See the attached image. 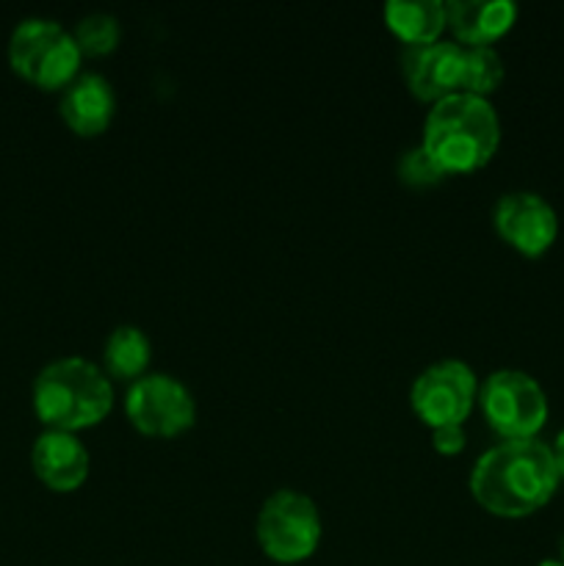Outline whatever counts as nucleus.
<instances>
[{
	"label": "nucleus",
	"mask_w": 564,
	"mask_h": 566,
	"mask_svg": "<svg viewBox=\"0 0 564 566\" xmlns=\"http://www.w3.org/2000/svg\"><path fill=\"white\" fill-rule=\"evenodd\" d=\"M558 481L551 446L540 437L501 440L476 459L470 470V495L484 512L518 520L547 506Z\"/></svg>",
	"instance_id": "obj_1"
},
{
	"label": "nucleus",
	"mask_w": 564,
	"mask_h": 566,
	"mask_svg": "<svg viewBox=\"0 0 564 566\" xmlns=\"http://www.w3.org/2000/svg\"><path fill=\"white\" fill-rule=\"evenodd\" d=\"M420 144L446 175L484 169L501 147V119L495 105L468 92L437 99L424 119Z\"/></svg>",
	"instance_id": "obj_2"
},
{
	"label": "nucleus",
	"mask_w": 564,
	"mask_h": 566,
	"mask_svg": "<svg viewBox=\"0 0 564 566\" xmlns=\"http://www.w3.org/2000/svg\"><path fill=\"white\" fill-rule=\"evenodd\" d=\"M31 401L44 429L77 434L108 418L114 407V387L92 359L61 357L39 370L31 387Z\"/></svg>",
	"instance_id": "obj_3"
},
{
	"label": "nucleus",
	"mask_w": 564,
	"mask_h": 566,
	"mask_svg": "<svg viewBox=\"0 0 564 566\" xmlns=\"http://www.w3.org/2000/svg\"><path fill=\"white\" fill-rule=\"evenodd\" d=\"M81 50L72 31L50 17H25L9 39L11 70L39 88H66L81 75Z\"/></svg>",
	"instance_id": "obj_4"
},
{
	"label": "nucleus",
	"mask_w": 564,
	"mask_h": 566,
	"mask_svg": "<svg viewBox=\"0 0 564 566\" xmlns=\"http://www.w3.org/2000/svg\"><path fill=\"white\" fill-rule=\"evenodd\" d=\"M254 536L265 558L276 564H302L318 551L324 523L310 495L299 490L271 492L258 512Z\"/></svg>",
	"instance_id": "obj_5"
},
{
	"label": "nucleus",
	"mask_w": 564,
	"mask_h": 566,
	"mask_svg": "<svg viewBox=\"0 0 564 566\" xmlns=\"http://www.w3.org/2000/svg\"><path fill=\"white\" fill-rule=\"evenodd\" d=\"M479 407L501 440H534L547 423V396L525 370H492L479 385Z\"/></svg>",
	"instance_id": "obj_6"
},
{
	"label": "nucleus",
	"mask_w": 564,
	"mask_h": 566,
	"mask_svg": "<svg viewBox=\"0 0 564 566\" xmlns=\"http://www.w3.org/2000/svg\"><path fill=\"white\" fill-rule=\"evenodd\" d=\"M479 403V376L462 359H440L420 370L409 390V407L429 429L462 426Z\"/></svg>",
	"instance_id": "obj_7"
},
{
	"label": "nucleus",
	"mask_w": 564,
	"mask_h": 566,
	"mask_svg": "<svg viewBox=\"0 0 564 566\" xmlns=\"http://www.w3.org/2000/svg\"><path fill=\"white\" fill-rule=\"evenodd\" d=\"M125 415L142 434L169 440L191 429L197 420V401L177 376L144 374L127 385Z\"/></svg>",
	"instance_id": "obj_8"
},
{
	"label": "nucleus",
	"mask_w": 564,
	"mask_h": 566,
	"mask_svg": "<svg viewBox=\"0 0 564 566\" xmlns=\"http://www.w3.org/2000/svg\"><path fill=\"white\" fill-rule=\"evenodd\" d=\"M492 227L498 238L509 243L514 252L525 258H540L556 243L558 216L542 193L509 191L495 202Z\"/></svg>",
	"instance_id": "obj_9"
},
{
	"label": "nucleus",
	"mask_w": 564,
	"mask_h": 566,
	"mask_svg": "<svg viewBox=\"0 0 564 566\" xmlns=\"http://www.w3.org/2000/svg\"><path fill=\"white\" fill-rule=\"evenodd\" d=\"M401 75L409 92L424 103L462 92L464 48L453 39H437L429 44H404Z\"/></svg>",
	"instance_id": "obj_10"
},
{
	"label": "nucleus",
	"mask_w": 564,
	"mask_h": 566,
	"mask_svg": "<svg viewBox=\"0 0 564 566\" xmlns=\"http://www.w3.org/2000/svg\"><path fill=\"white\" fill-rule=\"evenodd\" d=\"M31 468L48 490L75 492L86 484L92 459H88L86 446L77 440V434L44 429L33 440Z\"/></svg>",
	"instance_id": "obj_11"
},
{
	"label": "nucleus",
	"mask_w": 564,
	"mask_h": 566,
	"mask_svg": "<svg viewBox=\"0 0 564 566\" xmlns=\"http://www.w3.org/2000/svg\"><path fill=\"white\" fill-rule=\"evenodd\" d=\"M61 119L77 136H100L116 114V94L100 72H81L61 94Z\"/></svg>",
	"instance_id": "obj_12"
},
{
	"label": "nucleus",
	"mask_w": 564,
	"mask_h": 566,
	"mask_svg": "<svg viewBox=\"0 0 564 566\" xmlns=\"http://www.w3.org/2000/svg\"><path fill=\"white\" fill-rule=\"evenodd\" d=\"M518 20V6L512 0H451L446 3V28L453 42L464 48L498 42L512 31Z\"/></svg>",
	"instance_id": "obj_13"
},
{
	"label": "nucleus",
	"mask_w": 564,
	"mask_h": 566,
	"mask_svg": "<svg viewBox=\"0 0 564 566\" xmlns=\"http://www.w3.org/2000/svg\"><path fill=\"white\" fill-rule=\"evenodd\" d=\"M385 25L404 44H429L446 31V3L440 0H387Z\"/></svg>",
	"instance_id": "obj_14"
},
{
	"label": "nucleus",
	"mask_w": 564,
	"mask_h": 566,
	"mask_svg": "<svg viewBox=\"0 0 564 566\" xmlns=\"http://www.w3.org/2000/svg\"><path fill=\"white\" fill-rule=\"evenodd\" d=\"M149 359H153V343L147 332L133 324L116 326L103 346V365L114 379H142L149 368Z\"/></svg>",
	"instance_id": "obj_15"
},
{
	"label": "nucleus",
	"mask_w": 564,
	"mask_h": 566,
	"mask_svg": "<svg viewBox=\"0 0 564 566\" xmlns=\"http://www.w3.org/2000/svg\"><path fill=\"white\" fill-rule=\"evenodd\" d=\"M503 75H506V66H503V59L498 55L495 48H490V44L464 48L462 92L490 99V94L501 86Z\"/></svg>",
	"instance_id": "obj_16"
},
{
	"label": "nucleus",
	"mask_w": 564,
	"mask_h": 566,
	"mask_svg": "<svg viewBox=\"0 0 564 566\" xmlns=\"http://www.w3.org/2000/svg\"><path fill=\"white\" fill-rule=\"evenodd\" d=\"M72 39H75L81 55L97 59V55L114 53L122 39V25L108 11H94V14L77 20V25L72 28Z\"/></svg>",
	"instance_id": "obj_17"
},
{
	"label": "nucleus",
	"mask_w": 564,
	"mask_h": 566,
	"mask_svg": "<svg viewBox=\"0 0 564 566\" xmlns=\"http://www.w3.org/2000/svg\"><path fill=\"white\" fill-rule=\"evenodd\" d=\"M396 171H398V180L409 188H429V186H437V182H442L448 177L446 171L437 166V160L426 153L424 144L404 149L401 158H398V164H396Z\"/></svg>",
	"instance_id": "obj_18"
},
{
	"label": "nucleus",
	"mask_w": 564,
	"mask_h": 566,
	"mask_svg": "<svg viewBox=\"0 0 564 566\" xmlns=\"http://www.w3.org/2000/svg\"><path fill=\"white\" fill-rule=\"evenodd\" d=\"M464 437L462 426H440V429H431V448L442 457H457L464 451Z\"/></svg>",
	"instance_id": "obj_19"
},
{
	"label": "nucleus",
	"mask_w": 564,
	"mask_h": 566,
	"mask_svg": "<svg viewBox=\"0 0 564 566\" xmlns=\"http://www.w3.org/2000/svg\"><path fill=\"white\" fill-rule=\"evenodd\" d=\"M551 451H553V459H556V468H558V479H562V481H564V429H562V431H558V434H556V440H553Z\"/></svg>",
	"instance_id": "obj_20"
},
{
	"label": "nucleus",
	"mask_w": 564,
	"mask_h": 566,
	"mask_svg": "<svg viewBox=\"0 0 564 566\" xmlns=\"http://www.w3.org/2000/svg\"><path fill=\"white\" fill-rule=\"evenodd\" d=\"M536 566H564L562 558H545V562H540Z\"/></svg>",
	"instance_id": "obj_21"
},
{
	"label": "nucleus",
	"mask_w": 564,
	"mask_h": 566,
	"mask_svg": "<svg viewBox=\"0 0 564 566\" xmlns=\"http://www.w3.org/2000/svg\"><path fill=\"white\" fill-rule=\"evenodd\" d=\"M558 553H562V556H558V558H562V562H564V536H562V542H558Z\"/></svg>",
	"instance_id": "obj_22"
}]
</instances>
